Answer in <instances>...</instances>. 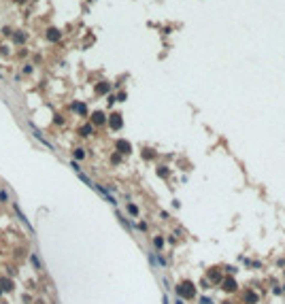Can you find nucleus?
<instances>
[{
    "mask_svg": "<svg viewBox=\"0 0 285 304\" xmlns=\"http://www.w3.org/2000/svg\"><path fill=\"white\" fill-rule=\"evenodd\" d=\"M111 128H115V130L122 128V115H111Z\"/></svg>",
    "mask_w": 285,
    "mask_h": 304,
    "instance_id": "obj_1",
    "label": "nucleus"
},
{
    "mask_svg": "<svg viewBox=\"0 0 285 304\" xmlns=\"http://www.w3.org/2000/svg\"><path fill=\"white\" fill-rule=\"evenodd\" d=\"M117 149H122V153H130V143L119 140V143H117Z\"/></svg>",
    "mask_w": 285,
    "mask_h": 304,
    "instance_id": "obj_2",
    "label": "nucleus"
},
{
    "mask_svg": "<svg viewBox=\"0 0 285 304\" xmlns=\"http://www.w3.org/2000/svg\"><path fill=\"white\" fill-rule=\"evenodd\" d=\"M30 262H32V266H34L36 270H40V260H38V255H36V253L30 255Z\"/></svg>",
    "mask_w": 285,
    "mask_h": 304,
    "instance_id": "obj_3",
    "label": "nucleus"
},
{
    "mask_svg": "<svg viewBox=\"0 0 285 304\" xmlns=\"http://www.w3.org/2000/svg\"><path fill=\"white\" fill-rule=\"evenodd\" d=\"M224 289H226V291H234V289H236L234 281H226V283H224Z\"/></svg>",
    "mask_w": 285,
    "mask_h": 304,
    "instance_id": "obj_4",
    "label": "nucleus"
},
{
    "mask_svg": "<svg viewBox=\"0 0 285 304\" xmlns=\"http://www.w3.org/2000/svg\"><path fill=\"white\" fill-rule=\"evenodd\" d=\"M94 124H104V115L102 113H94Z\"/></svg>",
    "mask_w": 285,
    "mask_h": 304,
    "instance_id": "obj_5",
    "label": "nucleus"
},
{
    "mask_svg": "<svg viewBox=\"0 0 285 304\" xmlns=\"http://www.w3.org/2000/svg\"><path fill=\"white\" fill-rule=\"evenodd\" d=\"M47 36H49V40H58L60 38V32L58 30H49V34H47Z\"/></svg>",
    "mask_w": 285,
    "mask_h": 304,
    "instance_id": "obj_6",
    "label": "nucleus"
},
{
    "mask_svg": "<svg viewBox=\"0 0 285 304\" xmlns=\"http://www.w3.org/2000/svg\"><path fill=\"white\" fill-rule=\"evenodd\" d=\"M73 109H75L77 113H81V115H85V113H87V109H85V104H75Z\"/></svg>",
    "mask_w": 285,
    "mask_h": 304,
    "instance_id": "obj_7",
    "label": "nucleus"
},
{
    "mask_svg": "<svg viewBox=\"0 0 285 304\" xmlns=\"http://www.w3.org/2000/svg\"><path fill=\"white\" fill-rule=\"evenodd\" d=\"M92 134V126H83L81 128V136H89Z\"/></svg>",
    "mask_w": 285,
    "mask_h": 304,
    "instance_id": "obj_8",
    "label": "nucleus"
},
{
    "mask_svg": "<svg viewBox=\"0 0 285 304\" xmlns=\"http://www.w3.org/2000/svg\"><path fill=\"white\" fill-rule=\"evenodd\" d=\"M106 91H109V85H106V83L98 85V94H106Z\"/></svg>",
    "mask_w": 285,
    "mask_h": 304,
    "instance_id": "obj_9",
    "label": "nucleus"
},
{
    "mask_svg": "<svg viewBox=\"0 0 285 304\" xmlns=\"http://www.w3.org/2000/svg\"><path fill=\"white\" fill-rule=\"evenodd\" d=\"M0 283H2V285H4V289H11V287H13V283H11V281H9V279H2V281H0Z\"/></svg>",
    "mask_w": 285,
    "mask_h": 304,
    "instance_id": "obj_10",
    "label": "nucleus"
},
{
    "mask_svg": "<svg viewBox=\"0 0 285 304\" xmlns=\"http://www.w3.org/2000/svg\"><path fill=\"white\" fill-rule=\"evenodd\" d=\"M15 40L17 43H23V40H26V34H15Z\"/></svg>",
    "mask_w": 285,
    "mask_h": 304,
    "instance_id": "obj_11",
    "label": "nucleus"
},
{
    "mask_svg": "<svg viewBox=\"0 0 285 304\" xmlns=\"http://www.w3.org/2000/svg\"><path fill=\"white\" fill-rule=\"evenodd\" d=\"M83 155H85V153H83V149H77V151H75V157H77V159H81Z\"/></svg>",
    "mask_w": 285,
    "mask_h": 304,
    "instance_id": "obj_12",
    "label": "nucleus"
},
{
    "mask_svg": "<svg viewBox=\"0 0 285 304\" xmlns=\"http://www.w3.org/2000/svg\"><path fill=\"white\" fill-rule=\"evenodd\" d=\"M128 210H130V213H132V215H136V213H138V208H136L134 204H130V206H128Z\"/></svg>",
    "mask_w": 285,
    "mask_h": 304,
    "instance_id": "obj_13",
    "label": "nucleus"
},
{
    "mask_svg": "<svg viewBox=\"0 0 285 304\" xmlns=\"http://www.w3.org/2000/svg\"><path fill=\"white\" fill-rule=\"evenodd\" d=\"M0 200H7V192H0Z\"/></svg>",
    "mask_w": 285,
    "mask_h": 304,
    "instance_id": "obj_14",
    "label": "nucleus"
},
{
    "mask_svg": "<svg viewBox=\"0 0 285 304\" xmlns=\"http://www.w3.org/2000/svg\"><path fill=\"white\" fill-rule=\"evenodd\" d=\"M202 304H211V300L208 298H202Z\"/></svg>",
    "mask_w": 285,
    "mask_h": 304,
    "instance_id": "obj_15",
    "label": "nucleus"
},
{
    "mask_svg": "<svg viewBox=\"0 0 285 304\" xmlns=\"http://www.w3.org/2000/svg\"><path fill=\"white\" fill-rule=\"evenodd\" d=\"M177 304H183V302H181V300H177Z\"/></svg>",
    "mask_w": 285,
    "mask_h": 304,
    "instance_id": "obj_16",
    "label": "nucleus"
},
{
    "mask_svg": "<svg viewBox=\"0 0 285 304\" xmlns=\"http://www.w3.org/2000/svg\"><path fill=\"white\" fill-rule=\"evenodd\" d=\"M17 2H26V0H17Z\"/></svg>",
    "mask_w": 285,
    "mask_h": 304,
    "instance_id": "obj_17",
    "label": "nucleus"
}]
</instances>
